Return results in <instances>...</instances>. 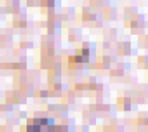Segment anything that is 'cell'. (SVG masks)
Returning a JSON list of instances; mask_svg holds the SVG:
<instances>
[{
  "label": "cell",
  "instance_id": "cell-1",
  "mask_svg": "<svg viewBox=\"0 0 148 132\" xmlns=\"http://www.w3.org/2000/svg\"><path fill=\"white\" fill-rule=\"evenodd\" d=\"M27 132H60L52 119H35L27 127Z\"/></svg>",
  "mask_w": 148,
  "mask_h": 132
}]
</instances>
